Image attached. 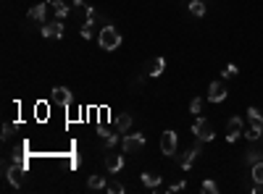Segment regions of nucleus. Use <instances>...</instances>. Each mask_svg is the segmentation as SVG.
Returning a JSON list of instances; mask_svg holds the SVG:
<instances>
[{
  "mask_svg": "<svg viewBox=\"0 0 263 194\" xmlns=\"http://www.w3.org/2000/svg\"><path fill=\"white\" fill-rule=\"evenodd\" d=\"M82 37H85V40H92V37H95V18H87V21L85 24H82Z\"/></svg>",
  "mask_w": 263,
  "mask_h": 194,
  "instance_id": "a211bd4d",
  "label": "nucleus"
},
{
  "mask_svg": "<svg viewBox=\"0 0 263 194\" xmlns=\"http://www.w3.org/2000/svg\"><path fill=\"white\" fill-rule=\"evenodd\" d=\"M105 168H108L111 173H119L121 168H124V155H116V152L105 155Z\"/></svg>",
  "mask_w": 263,
  "mask_h": 194,
  "instance_id": "9b49d317",
  "label": "nucleus"
},
{
  "mask_svg": "<svg viewBox=\"0 0 263 194\" xmlns=\"http://www.w3.org/2000/svg\"><path fill=\"white\" fill-rule=\"evenodd\" d=\"M142 186H147V189H153V192H158L161 189V176H156V173H142Z\"/></svg>",
  "mask_w": 263,
  "mask_h": 194,
  "instance_id": "ddd939ff",
  "label": "nucleus"
},
{
  "mask_svg": "<svg viewBox=\"0 0 263 194\" xmlns=\"http://www.w3.org/2000/svg\"><path fill=\"white\" fill-rule=\"evenodd\" d=\"M200 189H203L205 194H216V192H219V184H216V181H213V178H205V181H203V186H200Z\"/></svg>",
  "mask_w": 263,
  "mask_h": 194,
  "instance_id": "5701e85b",
  "label": "nucleus"
},
{
  "mask_svg": "<svg viewBox=\"0 0 263 194\" xmlns=\"http://www.w3.org/2000/svg\"><path fill=\"white\" fill-rule=\"evenodd\" d=\"M224 76H237V66H234V63H229V66L224 68Z\"/></svg>",
  "mask_w": 263,
  "mask_h": 194,
  "instance_id": "c85d7f7f",
  "label": "nucleus"
},
{
  "mask_svg": "<svg viewBox=\"0 0 263 194\" xmlns=\"http://www.w3.org/2000/svg\"><path fill=\"white\" fill-rule=\"evenodd\" d=\"M142 147H145V137H142V134H126V137L121 139V150H124L126 155L140 152Z\"/></svg>",
  "mask_w": 263,
  "mask_h": 194,
  "instance_id": "20e7f679",
  "label": "nucleus"
},
{
  "mask_svg": "<svg viewBox=\"0 0 263 194\" xmlns=\"http://www.w3.org/2000/svg\"><path fill=\"white\" fill-rule=\"evenodd\" d=\"M197 155H200V142H197L190 152H184V158H182V168H184V171H190V168H192V163L197 160Z\"/></svg>",
  "mask_w": 263,
  "mask_h": 194,
  "instance_id": "f8f14e48",
  "label": "nucleus"
},
{
  "mask_svg": "<svg viewBox=\"0 0 263 194\" xmlns=\"http://www.w3.org/2000/svg\"><path fill=\"white\" fill-rule=\"evenodd\" d=\"M250 173H253V181L255 184H263V160L255 165H250Z\"/></svg>",
  "mask_w": 263,
  "mask_h": 194,
  "instance_id": "4be33fe9",
  "label": "nucleus"
},
{
  "mask_svg": "<svg viewBox=\"0 0 263 194\" xmlns=\"http://www.w3.org/2000/svg\"><path fill=\"white\" fill-rule=\"evenodd\" d=\"M48 5H53V8H55V16H58V18H66L69 11H71V5H69L66 0H48Z\"/></svg>",
  "mask_w": 263,
  "mask_h": 194,
  "instance_id": "4468645a",
  "label": "nucleus"
},
{
  "mask_svg": "<svg viewBox=\"0 0 263 194\" xmlns=\"http://www.w3.org/2000/svg\"><path fill=\"white\" fill-rule=\"evenodd\" d=\"M163 71H166V61H163V58H153V61H150V68H147V74H150V76H161Z\"/></svg>",
  "mask_w": 263,
  "mask_h": 194,
  "instance_id": "2eb2a0df",
  "label": "nucleus"
},
{
  "mask_svg": "<svg viewBox=\"0 0 263 194\" xmlns=\"http://www.w3.org/2000/svg\"><path fill=\"white\" fill-rule=\"evenodd\" d=\"M87 186L98 192V189H105L108 184H105V178H103V176H98V173H95V176H89V178H87Z\"/></svg>",
  "mask_w": 263,
  "mask_h": 194,
  "instance_id": "6ab92c4d",
  "label": "nucleus"
},
{
  "mask_svg": "<svg viewBox=\"0 0 263 194\" xmlns=\"http://www.w3.org/2000/svg\"><path fill=\"white\" fill-rule=\"evenodd\" d=\"M5 176H8V184L11 186H21V168H5Z\"/></svg>",
  "mask_w": 263,
  "mask_h": 194,
  "instance_id": "f3484780",
  "label": "nucleus"
},
{
  "mask_svg": "<svg viewBox=\"0 0 263 194\" xmlns=\"http://www.w3.org/2000/svg\"><path fill=\"white\" fill-rule=\"evenodd\" d=\"M35 113H37V118H48V102H40L35 108Z\"/></svg>",
  "mask_w": 263,
  "mask_h": 194,
  "instance_id": "bb28decb",
  "label": "nucleus"
},
{
  "mask_svg": "<svg viewBox=\"0 0 263 194\" xmlns=\"http://www.w3.org/2000/svg\"><path fill=\"white\" fill-rule=\"evenodd\" d=\"M192 131H195V137L200 139V142H213V139H216L213 126H210L205 118H200V115H197V118H195V124H192Z\"/></svg>",
  "mask_w": 263,
  "mask_h": 194,
  "instance_id": "7ed1b4c3",
  "label": "nucleus"
},
{
  "mask_svg": "<svg viewBox=\"0 0 263 194\" xmlns=\"http://www.w3.org/2000/svg\"><path fill=\"white\" fill-rule=\"evenodd\" d=\"M129 126H132V115H129V113L116 115V129H119V134H126V131H129Z\"/></svg>",
  "mask_w": 263,
  "mask_h": 194,
  "instance_id": "dca6fc26",
  "label": "nucleus"
},
{
  "mask_svg": "<svg viewBox=\"0 0 263 194\" xmlns=\"http://www.w3.org/2000/svg\"><path fill=\"white\" fill-rule=\"evenodd\" d=\"M66 3L71 5V8H79V5H82V0H66Z\"/></svg>",
  "mask_w": 263,
  "mask_h": 194,
  "instance_id": "7c9ffc66",
  "label": "nucleus"
},
{
  "mask_svg": "<svg viewBox=\"0 0 263 194\" xmlns=\"http://www.w3.org/2000/svg\"><path fill=\"white\" fill-rule=\"evenodd\" d=\"M227 84L224 81H210V87H208V100L210 102H224L227 100Z\"/></svg>",
  "mask_w": 263,
  "mask_h": 194,
  "instance_id": "0eeeda50",
  "label": "nucleus"
},
{
  "mask_svg": "<svg viewBox=\"0 0 263 194\" xmlns=\"http://www.w3.org/2000/svg\"><path fill=\"white\" fill-rule=\"evenodd\" d=\"M200 111H203V100H200V97H195V100L190 102V113L200 115Z\"/></svg>",
  "mask_w": 263,
  "mask_h": 194,
  "instance_id": "a878e982",
  "label": "nucleus"
},
{
  "mask_svg": "<svg viewBox=\"0 0 263 194\" xmlns=\"http://www.w3.org/2000/svg\"><path fill=\"white\" fill-rule=\"evenodd\" d=\"M50 100L66 108V105H71V92H69L66 87H53V92H50Z\"/></svg>",
  "mask_w": 263,
  "mask_h": 194,
  "instance_id": "1a4fd4ad",
  "label": "nucleus"
},
{
  "mask_svg": "<svg viewBox=\"0 0 263 194\" xmlns=\"http://www.w3.org/2000/svg\"><path fill=\"white\" fill-rule=\"evenodd\" d=\"M261 160H263V155L258 150H250L247 152V165H255V163H261Z\"/></svg>",
  "mask_w": 263,
  "mask_h": 194,
  "instance_id": "393cba45",
  "label": "nucleus"
},
{
  "mask_svg": "<svg viewBox=\"0 0 263 194\" xmlns=\"http://www.w3.org/2000/svg\"><path fill=\"white\" fill-rule=\"evenodd\" d=\"M190 14L192 16H205V0H192V3H190Z\"/></svg>",
  "mask_w": 263,
  "mask_h": 194,
  "instance_id": "412c9836",
  "label": "nucleus"
},
{
  "mask_svg": "<svg viewBox=\"0 0 263 194\" xmlns=\"http://www.w3.org/2000/svg\"><path fill=\"white\" fill-rule=\"evenodd\" d=\"M184 186H187V184H184V181H176V184H171V186H169V189H166V192H171V194H174V192H182Z\"/></svg>",
  "mask_w": 263,
  "mask_h": 194,
  "instance_id": "cd10ccee",
  "label": "nucleus"
},
{
  "mask_svg": "<svg viewBox=\"0 0 263 194\" xmlns=\"http://www.w3.org/2000/svg\"><path fill=\"white\" fill-rule=\"evenodd\" d=\"M176 145H179V142H176V131H171V129H169V131L161 134V152L163 155H169V158H171V155L176 152Z\"/></svg>",
  "mask_w": 263,
  "mask_h": 194,
  "instance_id": "423d86ee",
  "label": "nucleus"
},
{
  "mask_svg": "<svg viewBox=\"0 0 263 194\" xmlns=\"http://www.w3.org/2000/svg\"><path fill=\"white\" fill-rule=\"evenodd\" d=\"M100 137H103V142H105V147H113V145H119V134L108 131V129H100Z\"/></svg>",
  "mask_w": 263,
  "mask_h": 194,
  "instance_id": "aec40b11",
  "label": "nucleus"
},
{
  "mask_svg": "<svg viewBox=\"0 0 263 194\" xmlns=\"http://www.w3.org/2000/svg\"><path fill=\"white\" fill-rule=\"evenodd\" d=\"M105 189L111 192V194H124V184H121V181H111V184H108Z\"/></svg>",
  "mask_w": 263,
  "mask_h": 194,
  "instance_id": "b1692460",
  "label": "nucleus"
},
{
  "mask_svg": "<svg viewBox=\"0 0 263 194\" xmlns=\"http://www.w3.org/2000/svg\"><path fill=\"white\" fill-rule=\"evenodd\" d=\"M27 16H29V21H45V16H48V0H45V3L32 5Z\"/></svg>",
  "mask_w": 263,
  "mask_h": 194,
  "instance_id": "9d476101",
  "label": "nucleus"
},
{
  "mask_svg": "<svg viewBox=\"0 0 263 194\" xmlns=\"http://www.w3.org/2000/svg\"><path fill=\"white\" fill-rule=\"evenodd\" d=\"M11 134H14V126H11V124H5V126H3V139H8Z\"/></svg>",
  "mask_w": 263,
  "mask_h": 194,
  "instance_id": "c756f323",
  "label": "nucleus"
},
{
  "mask_svg": "<svg viewBox=\"0 0 263 194\" xmlns=\"http://www.w3.org/2000/svg\"><path fill=\"white\" fill-rule=\"evenodd\" d=\"M247 118H250V129L245 131V137L250 142L261 139V134H263V113L258 111V108H247Z\"/></svg>",
  "mask_w": 263,
  "mask_h": 194,
  "instance_id": "f03ea898",
  "label": "nucleus"
},
{
  "mask_svg": "<svg viewBox=\"0 0 263 194\" xmlns=\"http://www.w3.org/2000/svg\"><path fill=\"white\" fill-rule=\"evenodd\" d=\"M42 34L48 37V40H61V37H63V24H61V18H55V21L45 24V27H42Z\"/></svg>",
  "mask_w": 263,
  "mask_h": 194,
  "instance_id": "6e6552de",
  "label": "nucleus"
},
{
  "mask_svg": "<svg viewBox=\"0 0 263 194\" xmlns=\"http://www.w3.org/2000/svg\"><path fill=\"white\" fill-rule=\"evenodd\" d=\"M98 45H100V50H116V48H121V32L116 27H111V24H105V27L98 32Z\"/></svg>",
  "mask_w": 263,
  "mask_h": 194,
  "instance_id": "f257e3e1",
  "label": "nucleus"
},
{
  "mask_svg": "<svg viewBox=\"0 0 263 194\" xmlns=\"http://www.w3.org/2000/svg\"><path fill=\"white\" fill-rule=\"evenodd\" d=\"M242 134H245V124H242V118H240V115H232L229 124H227V142H237Z\"/></svg>",
  "mask_w": 263,
  "mask_h": 194,
  "instance_id": "39448f33",
  "label": "nucleus"
}]
</instances>
